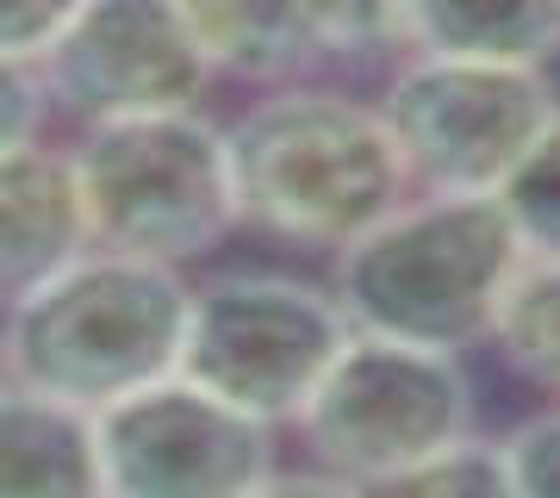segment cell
Segmentation results:
<instances>
[{
    "label": "cell",
    "mask_w": 560,
    "mask_h": 498,
    "mask_svg": "<svg viewBox=\"0 0 560 498\" xmlns=\"http://www.w3.org/2000/svg\"><path fill=\"white\" fill-rule=\"evenodd\" d=\"M243 219L287 243L342 250L405 206V162L381 106L280 81L231 125Z\"/></svg>",
    "instance_id": "obj_1"
},
{
    "label": "cell",
    "mask_w": 560,
    "mask_h": 498,
    "mask_svg": "<svg viewBox=\"0 0 560 498\" xmlns=\"http://www.w3.org/2000/svg\"><path fill=\"white\" fill-rule=\"evenodd\" d=\"M523 256L529 250L499 194H423L342 243L330 293L355 331L467 349L492 337Z\"/></svg>",
    "instance_id": "obj_2"
},
{
    "label": "cell",
    "mask_w": 560,
    "mask_h": 498,
    "mask_svg": "<svg viewBox=\"0 0 560 498\" xmlns=\"http://www.w3.org/2000/svg\"><path fill=\"white\" fill-rule=\"evenodd\" d=\"M187 319L194 287L175 275V262L88 250L25 299H7V380L101 412L175 374Z\"/></svg>",
    "instance_id": "obj_3"
},
{
    "label": "cell",
    "mask_w": 560,
    "mask_h": 498,
    "mask_svg": "<svg viewBox=\"0 0 560 498\" xmlns=\"http://www.w3.org/2000/svg\"><path fill=\"white\" fill-rule=\"evenodd\" d=\"M75 175L101 250L194 262L243 219L231 131L206 125L194 106L88 125Z\"/></svg>",
    "instance_id": "obj_4"
},
{
    "label": "cell",
    "mask_w": 560,
    "mask_h": 498,
    "mask_svg": "<svg viewBox=\"0 0 560 498\" xmlns=\"http://www.w3.org/2000/svg\"><path fill=\"white\" fill-rule=\"evenodd\" d=\"M474 393L455 349L355 331L330 380L305 405V449L349 493H381L405 467L467 437Z\"/></svg>",
    "instance_id": "obj_5"
},
{
    "label": "cell",
    "mask_w": 560,
    "mask_h": 498,
    "mask_svg": "<svg viewBox=\"0 0 560 498\" xmlns=\"http://www.w3.org/2000/svg\"><path fill=\"white\" fill-rule=\"evenodd\" d=\"M355 337L337 293L287 275H224L194 293L180 374L237 398L268 424H300Z\"/></svg>",
    "instance_id": "obj_6"
},
{
    "label": "cell",
    "mask_w": 560,
    "mask_h": 498,
    "mask_svg": "<svg viewBox=\"0 0 560 498\" xmlns=\"http://www.w3.org/2000/svg\"><path fill=\"white\" fill-rule=\"evenodd\" d=\"M423 194H499L529 143L555 125V88L529 62L430 57L405 62L381 100Z\"/></svg>",
    "instance_id": "obj_7"
},
{
    "label": "cell",
    "mask_w": 560,
    "mask_h": 498,
    "mask_svg": "<svg viewBox=\"0 0 560 498\" xmlns=\"http://www.w3.org/2000/svg\"><path fill=\"white\" fill-rule=\"evenodd\" d=\"M101 455L119 498H243L275 486V424L175 368L101 405Z\"/></svg>",
    "instance_id": "obj_8"
},
{
    "label": "cell",
    "mask_w": 560,
    "mask_h": 498,
    "mask_svg": "<svg viewBox=\"0 0 560 498\" xmlns=\"http://www.w3.org/2000/svg\"><path fill=\"white\" fill-rule=\"evenodd\" d=\"M50 106L81 125L187 113L219 76L187 0H88L38 62Z\"/></svg>",
    "instance_id": "obj_9"
},
{
    "label": "cell",
    "mask_w": 560,
    "mask_h": 498,
    "mask_svg": "<svg viewBox=\"0 0 560 498\" xmlns=\"http://www.w3.org/2000/svg\"><path fill=\"white\" fill-rule=\"evenodd\" d=\"M94 243V219L81 199L75 150H44L38 138L0 150V275L7 299H25L69 262H81Z\"/></svg>",
    "instance_id": "obj_10"
},
{
    "label": "cell",
    "mask_w": 560,
    "mask_h": 498,
    "mask_svg": "<svg viewBox=\"0 0 560 498\" xmlns=\"http://www.w3.org/2000/svg\"><path fill=\"white\" fill-rule=\"evenodd\" d=\"M0 493L7 498H94L106 493L101 412L62 393L7 380L0 398Z\"/></svg>",
    "instance_id": "obj_11"
},
{
    "label": "cell",
    "mask_w": 560,
    "mask_h": 498,
    "mask_svg": "<svg viewBox=\"0 0 560 498\" xmlns=\"http://www.w3.org/2000/svg\"><path fill=\"white\" fill-rule=\"evenodd\" d=\"M187 13L219 76L280 88L330 69L324 0H187Z\"/></svg>",
    "instance_id": "obj_12"
},
{
    "label": "cell",
    "mask_w": 560,
    "mask_h": 498,
    "mask_svg": "<svg viewBox=\"0 0 560 498\" xmlns=\"http://www.w3.org/2000/svg\"><path fill=\"white\" fill-rule=\"evenodd\" d=\"M411 50L529 62L560 57V0H405Z\"/></svg>",
    "instance_id": "obj_13"
},
{
    "label": "cell",
    "mask_w": 560,
    "mask_h": 498,
    "mask_svg": "<svg viewBox=\"0 0 560 498\" xmlns=\"http://www.w3.org/2000/svg\"><path fill=\"white\" fill-rule=\"evenodd\" d=\"M492 343L523 380L560 393V256H523L517 280L499 305Z\"/></svg>",
    "instance_id": "obj_14"
},
{
    "label": "cell",
    "mask_w": 560,
    "mask_h": 498,
    "mask_svg": "<svg viewBox=\"0 0 560 498\" xmlns=\"http://www.w3.org/2000/svg\"><path fill=\"white\" fill-rule=\"evenodd\" d=\"M499 199H504V212H511L529 256H560V113L529 143V157L504 175Z\"/></svg>",
    "instance_id": "obj_15"
},
{
    "label": "cell",
    "mask_w": 560,
    "mask_h": 498,
    "mask_svg": "<svg viewBox=\"0 0 560 498\" xmlns=\"http://www.w3.org/2000/svg\"><path fill=\"white\" fill-rule=\"evenodd\" d=\"M381 493H418V498H504L517 493L511 486V461H504V442H474L460 437L448 449H436L430 461L405 467L399 479H386Z\"/></svg>",
    "instance_id": "obj_16"
},
{
    "label": "cell",
    "mask_w": 560,
    "mask_h": 498,
    "mask_svg": "<svg viewBox=\"0 0 560 498\" xmlns=\"http://www.w3.org/2000/svg\"><path fill=\"white\" fill-rule=\"evenodd\" d=\"M88 0H0V50L7 62H44L50 44L81 20Z\"/></svg>",
    "instance_id": "obj_17"
},
{
    "label": "cell",
    "mask_w": 560,
    "mask_h": 498,
    "mask_svg": "<svg viewBox=\"0 0 560 498\" xmlns=\"http://www.w3.org/2000/svg\"><path fill=\"white\" fill-rule=\"evenodd\" d=\"M504 461H511V486L523 498H560V412L517 424L504 437Z\"/></svg>",
    "instance_id": "obj_18"
}]
</instances>
